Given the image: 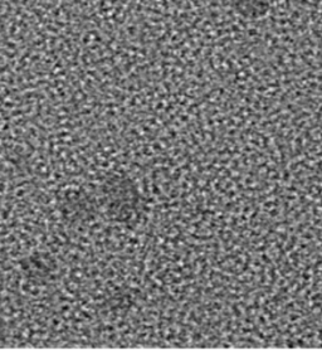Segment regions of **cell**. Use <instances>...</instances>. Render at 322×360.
I'll return each mask as SVG.
<instances>
[{"label":"cell","instance_id":"1","mask_svg":"<svg viewBox=\"0 0 322 360\" xmlns=\"http://www.w3.org/2000/svg\"><path fill=\"white\" fill-rule=\"evenodd\" d=\"M272 0H234L237 13L248 19H258L266 15Z\"/></svg>","mask_w":322,"mask_h":360}]
</instances>
